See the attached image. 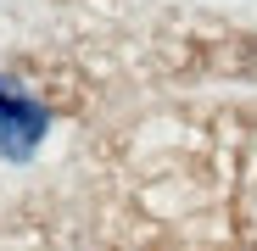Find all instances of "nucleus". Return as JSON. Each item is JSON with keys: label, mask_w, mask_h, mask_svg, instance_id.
Returning a JSON list of instances; mask_svg holds the SVG:
<instances>
[{"label": "nucleus", "mask_w": 257, "mask_h": 251, "mask_svg": "<svg viewBox=\"0 0 257 251\" xmlns=\"http://www.w3.org/2000/svg\"><path fill=\"white\" fill-rule=\"evenodd\" d=\"M39 134H45V106H39L34 95H23L12 78H0V156H34Z\"/></svg>", "instance_id": "nucleus-1"}]
</instances>
